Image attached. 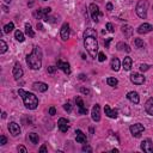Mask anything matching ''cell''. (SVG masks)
Returning <instances> with one entry per match:
<instances>
[{"mask_svg": "<svg viewBox=\"0 0 153 153\" xmlns=\"http://www.w3.org/2000/svg\"><path fill=\"white\" fill-rule=\"evenodd\" d=\"M105 28H106V30H108L109 32H114V31H115V29H114V25H113L111 23H106Z\"/></svg>", "mask_w": 153, "mask_h": 153, "instance_id": "38", "label": "cell"}, {"mask_svg": "<svg viewBox=\"0 0 153 153\" xmlns=\"http://www.w3.org/2000/svg\"><path fill=\"white\" fill-rule=\"evenodd\" d=\"M89 10H90V15H91V18H92V20L93 22H97L99 20V17H101V10H99V7H98V5H96L95 3H92L90 6H89Z\"/></svg>", "mask_w": 153, "mask_h": 153, "instance_id": "6", "label": "cell"}, {"mask_svg": "<svg viewBox=\"0 0 153 153\" xmlns=\"http://www.w3.org/2000/svg\"><path fill=\"white\" fill-rule=\"evenodd\" d=\"M113 152H114V153H117V152H118V150H116V148H114V150H113Z\"/></svg>", "mask_w": 153, "mask_h": 153, "instance_id": "53", "label": "cell"}, {"mask_svg": "<svg viewBox=\"0 0 153 153\" xmlns=\"http://www.w3.org/2000/svg\"><path fill=\"white\" fill-rule=\"evenodd\" d=\"M43 1H47V0H43Z\"/></svg>", "mask_w": 153, "mask_h": 153, "instance_id": "54", "label": "cell"}, {"mask_svg": "<svg viewBox=\"0 0 153 153\" xmlns=\"http://www.w3.org/2000/svg\"><path fill=\"white\" fill-rule=\"evenodd\" d=\"M58 127L60 129V132L61 133H66L67 130H68V121L66 118H59V121H58Z\"/></svg>", "mask_w": 153, "mask_h": 153, "instance_id": "16", "label": "cell"}, {"mask_svg": "<svg viewBox=\"0 0 153 153\" xmlns=\"http://www.w3.org/2000/svg\"><path fill=\"white\" fill-rule=\"evenodd\" d=\"M63 109H65V110H66L67 113H71V111H72V105H71L70 103H65V104H63Z\"/></svg>", "mask_w": 153, "mask_h": 153, "instance_id": "37", "label": "cell"}, {"mask_svg": "<svg viewBox=\"0 0 153 153\" xmlns=\"http://www.w3.org/2000/svg\"><path fill=\"white\" fill-rule=\"evenodd\" d=\"M134 45L136 48H144L145 47V43L141 38H134Z\"/></svg>", "mask_w": 153, "mask_h": 153, "instance_id": "34", "label": "cell"}, {"mask_svg": "<svg viewBox=\"0 0 153 153\" xmlns=\"http://www.w3.org/2000/svg\"><path fill=\"white\" fill-rule=\"evenodd\" d=\"M17 150H18V152H23V153H26V152H28V151H26V148H25L24 146H18V148H17Z\"/></svg>", "mask_w": 153, "mask_h": 153, "instance_id": "44", "label": "cell"}, {"mask_svg": "<svg viewBox=\"0 0 153 153\" xmlns=\"http://www.w3.org/2000/svg\"><path fill=\"white\" fill-rule=\"evenodd\" d=\"M130 133H132V135L134 138H140L141 134H143L145 132V127L141 124V123H135V124H132L129 128Z\"/></svg>", "mask_w": 153, "mask_h": 153, "instance_id": "5", "label": "cell"}, {"mask_svg": "<svg viewBox=\"0 0 153 153\" xmlns=\"http://www.w3.org/2000/svg\"><path fill=\"white\" fill-rule=\"evenodd\" d=\"M18 95L22 97V99L24 102V105L30 109V110H35L38 105V98L31 92H26L23 89H19L18 90Z\"/></svg>", "mask_w": 153, "mask_h": 153, "instance_id": "2", "label": "cell"}, {"mask_svg": "<svg viewBox=\"0 0 153 153\" xmlns=\"http://www.w3.org/2000/svg\"><path fill=\"white\" fill-rule=\"evenodd\" d=\"M122 32L124 34L126 37H130L132 34H133V28L130 25H123L122 26Z\"/></svg>", "mask_w": 153, "mask_h": 153, "instance_id": "26", "label": "cell"}, {"mask_svg": "<svg viewBox=\"0 0 153 153\" xmlns=\"http://www.w3.org/2000/svg\"><path fill=\"white\" fill-rule=\"evenodd\" d=\"M15 38L18 41V42H24V34L22 31H19V30H16L15 31Z\"/></svg>", "mask_w": 153, "mask_h": 153, "instance_id": "30", "label": "cell"}, {"mask_svg": "<svg viewBox=\"0 0 153 153\" xmlns=\"http://www.w3.org/2000/svg\"><path fill=\"white\" fill-rule=\"evenodd\" d=\"M83 36H84V37H96V38H97V32H96L95 29L89 28V29H86V30L84 31V35H83Z\"/></svg>", "mask_w": 153, "mask_h": 153, "instance_id": "25", "label": "cell"}, {"mask_svg": "<svg viewBox=\"0 0 153 153\" xmlns=\"http://www.w3.org/2000/svg\"><path fill=\"white\" fill-rule=\"evenodd\" d=\"M37 29H38V30H43V25H42L41 23H37Z\"/></svg>", "mask_w": 153, "mask_h": 153, "instance_id": "49", "label": "cell"}, {"mask_svg": "<svg viewBox=\"0 0 153 153\" xmlns=\"http://www.w3.org/2000/svg\"><path fill=\"white\" fill-rule=\"evenodd\" d=\"M56 114V109L54 108V106H51V108H49V115H51V116H54Z\"/></svg>", "mask_w": 153, "mask_h": 153, "instance_id": "43", "label": "cell"}, {"mask_svg": "<svg viewBox=\"0 0 153 153\" xmlns=\"http://www.w3.org/2000/svg\"><path fill=\"white\" fill-rule=\"evenodd\" d=\"M130 81L135 85H143L145 83V76L140 73H133L130 75Z\"/></svg>", "mask_w": 153, "mask_h": 153, "instance_id": "12", "label": "cell"}, {"mask_svg": "<svg viewBox=\"0 0 153 153\" xmlns=\"http://www.w3.org/2000/svg\"><path fill=\"white\" fill-rule=\"evenodd\" d=\"M116 48H117V50H126L127 53H129L130 50H132L129 48V46L127 45V43H124V42H118L116 45Z\"/></svg>", "mask_w": 153, "mask_h": 153, "instance_id": "27", "label": "cell"}, {"mask_svg": "<svg viewBox=\"0 0 153 153\" xmlns=\"http://www.w3.org/2000/svg\"><path fill=\"white\" fill-rule=\"evenodd\" d=\"M145 110H146V113L148 115L153 116V97L148 98V99L146 101V103H145Z\"/></svg>", "mask_w": 153, "mask_h": 153, "instance_id": "22", "label": "cell"}, {"mask_svg": "<svg viewBox=\"0 0 153 153\" xmlns=\"http://www.w3.org/2000/svg\"><path fill=\"white\" fill-rule=\"evenodd\" d=\"M140 148L145 153H153V143L151 141V139H145L143 143H141Z\"/></svg>", "mask_w": 153, "mask_h": 153, "instance_id": "7", "label": "cell"}, {"mask_svg": "<svg viewBox=\"0 0 153 153\" xmlns=\"http://www.w3.org/2000/svg\"><path fill=\"white\" fill-rule=\"evenodd\" d=\"M75 103H76V105H78V109H79V114H81V115H85V114H87V108H85V105H84V102H83V99L80 97H76L75 98Z\"/></svg>", "mask_w": 153, "mask_h": 153, "instance_id": "21", "label": "cell"}, {"mask_svg": "<svg viewBox=\"0 0 153 153\" xmlns=\"http://www.w3.org/2000/svg\"><path fill=\"white\" fill-rule=\"evenodd\" d=\"M106 84L109 85V86H111V87H116L117 86V84H118V80L116 79V78H108L106 79Z\"/></svg>", "mask_w": 153, "mask_h": 153, "instance_id": "32", "label": "cell"}, {"mask_svg": "<svg viewBox=\"0 0 153 153\" xmlns=\"http://www.w3.org/2000/svg\"><path fill=\"white\" fill-rule=\"evenodd\" d=\"M50 11H51V8L50 7H46V8H40V10H37L36 12H35V16L38 18V19H43L45 20V18L50 13Z\"/></svg>", "mask_w": 153, "mask_h": 153, "instance_id": "13", "label": "cell"}, {"mask_svg": "<svg viewBox=\"0 0 153 153\" xmlns=\"http://www.w3.org/2000/svg\"><path fill=\"white\" fill-rule=\"evenodd\" d=\"M127 99L130 101L132 103H134V104H138V103L140 102L139 93L135 92V91H130V92H128V93H127Z\"/></svg>", "mask_w": 153, "mask_h": 153, "instance_id": "18", "label": "cell"}, {"mask_svg": "<svg viewBox=\"0 0 153 153\" xmlns=\"http://www.w3.org/2000/svg\"><path fill=\"white\" fill-rule=\"evenodd\" d=\"M153 30V26L148 23H144V24H141L139 28H138V32L139 34H148V32H151Z\"/></svg>", "mask_w": 153, "mask_h": 153, "instance_id": "19", "label": "cell"}, {"mask_svg": "<svg viewBox=\"0 0 153 153\" xmlns=\"http://www.w3.org/2000/svg\"><path fill=\"white\" fill-rule=\"evenodd\" d=\"M8 130H10V133L12 134L13 136H17V135L20 134V127H19V124L16 123V122H11V123L8 124Z\"/></svg>", "mask_w": 153, "mask_h": 153, "instance_id": "14", "label": "cell"}, {"mask_svg": "<svg viewBox=\"0 0 153 153\" xmlns=\"http://www.w3.org/2000/svg\"><path fill=\"white\" fill-rule=\"evenodd\" d=\"M132 65H133V60L130 56H126L123 62H122V66L124 68V71H130V68H132Z\"/></svg>", "mask_w": 153, "mask_h": 153, "instance_id": "23", "label": "cell"}, {"mask_svg": "<svg viewBox=\"0 0 153 153\" xmlns=\"http://www.w3.org/2000/svg\"><path fill=\"white\" fill-rule=\"evenodd\" d=\"M25 34H26L29 37H31V38L35 37V32H34V30H32L30 23H26V24H25Z\"/></svg>", "mask_w": 153, "mask_h": 153, "instance_id": "28", "label": "cell"}, {"mask_svg": "<svg viewBox=\"0 0 153 153\" xmlns=\"http://www.w3.org/2000/svg\"><path fill=\"white\" fill-rule=\"evenodd\" d=\"M23 68H22L20 66V63L19 62H16L15 63V66H13V70H12V74H13V78L16 80H19L22 76H23Z\"/></svg>", "mask_w": 153, "mask_h": 153, "instance_id": "9", "label": "cell"}, {"mask_svg": "<svg viewBox=\"0 0 153 153\" xmlns=\"http://www.w3.org/2000/svg\"><path fill=\"white\" fill-rule=\"evenodd\" d=\"M80 92L84 95H90V90L89 89H85V87H80Z\"/></svg>", "mask_w": 153, "mask_h": 153, "instance_id": "42", "label": "cell"}, {"mask_svg": "<svg viewBox=\"0 0 153 153\" xmlns=\"http://www.w3.org/2000/svg\"><path fill=\"white\" fill-rule=\"evenodd\" d=\"M11 1H12V0H4V3H6V4H10Z\"/></svg>", "mask_w": 153, "mask_h": 153, "instance_id": "51", "label": "cell"}, {"mask_svg": "<svg viewBox=\"0 0 153 153\" xmlns=\"http://www.w3.org/2000/svg\"><path fill=\"white\" fill-rule=\"evenodd\" d=\"M32 89L38 91V92H46L48 90V85L46 83H41V81H36L32 84Z\"/></svg>", "mask_w": 153, "mask_h": 153, "instance_id": "15", "label": "cell"}, {"mask_svg": "<svg viewBox=\"0 0 153 153\" xmlns=\"http://www.w3.org/2000/svg\"><path fill=\"white\" fill-rule=\"evenodd\" d=\"M104 113L108 117H110V118H117V116H118V113H117L116 109H111L109 105L104 106Z\"/></svg>", "mask_w": 153, "mask_h": 153, "instance_id": "17", "label": "cell"}, {"mask_svg": "<svg viewBox=\"0 0 153 153\" xmlns=\"http://www.w3.org/2000/svg\"><path fill=\"white\" fill-rule=\"evenodd\" d=\"M56 67L59 70H61L65 74H67V75L71 74V66H70L68 62H63L62 60H58L56 61Z\"/></svg>", "mask_w": 153, "mask_h": 153, "instance_id": "8", "label": "cell"}, {"mask_svg": "<svg viewBox=\"0 0 153 153\" xmlns=\"http://www.w3.org/2000/svg\"><path fill=\"white\" fill-rule=\"evenodd\" d=\"M6 144H7V139H6V136H5V135H1V136H0V145L4 146V145H6Z\"/></svg>", "mask_w": 153, "mask_h": 153, "instance_id": "39", "label": "cell"}, {"mask_svg": "<svg viewBox=\"0 0 153 153\" xmlns=\"http://www.w3.org/2000/svg\"><path fill=\"white\" fill-rule=\"evenodd\" d=\"M150 65H146V63H143V65H140V71L141 72H146V71H148L150 70Z\"/></svg>", "mask_w": 153, "mask_h": 153, "instance_id": "36", "label": "cell"}, {"mask_svg": "<svg viewBox=\"0 0 153 153\" xmlns=\"http://www.w3.org/2000/svg\"><path fill=\"white\" fill-rule=\"evenodd\" d=\"M84 47L91 58L96 59L98 56V42L96 37H84Z\"/></svg>", "mask_w": 153, "mask_h": 153, "instance_id": "3", "label": "cell"}, {"mask_svg": "<svg viewBox=\"0 0 153 153\" xmlns=\"http://www.w3.org/2000/svg\"><path fill=\"white\" fill-rule=\"evenodd\" d=\"M113 8H114V6H113L111 3H108V4H106V10H108V11H113Z\"/></svg>", "mask_w": 153, "mask_h": 153, "instance_id": "46", "label": "cell"}, {"mask_svg": "<svg viewBox=\"0 0 153 153\" xmlns=\"http://www.w3.org/2000/svg\"><path fill=\"white\" fill-rule=\"evenodd\" d=\"M147 11H148V1H147V0H139V3L136 4V7H135L136 15H138L140 18L146 19V17H147Z\"/></svg>", "mask_w": 153, "mask_h": 153, "instance_id": "4", "label": "cell"}, {"mask_svg": "<svg viewBox=\"0 0 153 153\" xmlns=\"http://www.w3.org/2000/svg\"><path fill=\"white\" fill-rule=\"evenodd\" d=\"M29 140L31 141V144L37 145V144H38V140H40L38 134H36V133H30V134H29Z\"/></svg>", "mask_w": 153, "mask_h": 153, "instance_id": "29", "label": "cell"}, {"mask_svg": "<svg viewBox=\"0 0 153 153\" xmlns=\"http://www.w3.org/2000/svg\"><path fill=\"white\" fill-rule=\"evenodd\" d=\"M13 29H15V24L12 23V22H10V23H7L4 26V34H10V32L12 31Z\"/></svg>", "mask_w": 153, "mask_h": 153, "instance_id": "31", "label": "cell"}, {"mask_svg": "<svg viewBox=\"0 0 153 153\" xmlns=\"http://www.w3.org/2000/svg\"><path fill=\"white\" fill-rule=\"evenodd\" d=\"M56 68H58V67H54V66H49V67L47 68V72H48V73H50V74H53V73H55Z\"/></svg>", "mask_w": 153, "mask_h": 153, "instance_id": "40", "label": "cell"}, {"mask_svg": "<svg viewBox=\"0 0 153 153\" xmlns=\"http://www.w3.org/2000/svg\"><path fill=\"white\" fill-rule=\"evenodd\" d=\"M91 117L95 122H99L101 121V106L99 104L93 105L92 110H91Z\"/></svg>", "mask_w": 153, "mask_h": 153, "instance_id": "10", "label": "cell"}, {"mask_svg": "<svg viewBox=\"0 0 153 153\" xmlns=\"http://www.w3.org/2000/svg\"><path fill=\"white\" fill-rule=\"evenodd\" d=\"M3 118H6V113H5V111L3 113Z\"/></svg>", "mask_w": 153, "mask_h": 153, "instance_id": "52", "label": "cell"}, {"mask_svg": "<svg viewBox=\"0 0 153 153\" xmlns=\"http://www.w3.org/2000/svg\"><path fill=\"white\" fill-rule=\"evenodd\" d=\"M83 151H84V152H92V148H91L89 145H84V146H83Z\"/></svg>", "mask_w": 153, "mask_h": 153, "instance_id": "41", "label": "cell"}, {"mask_svg": "<svg viewBox=\"0 0 153 153\" xmlns=\"http://www.w3.org/2000/svg\"><path fill=\"white\" fill-rule=\"evenodd\" d=\"M26 65L29 66V68L37 71L41 68L42 66V49L38 46H35L32 49L31 54L26 55Z\"/></svg>", "mask_w": 153, "mask_h": 153, "instance_id": "1", "label": "cell"}, {"mask_svg": "<svg viewBox=\"0 0 153 153\" xmlns=\"http://www.w3.org/2000/svg\"><path fill=\"white\" fill-rule=\"evenodd\" d=\"M7 45L4 40H0V54H5L7 51Z\"/></svg>", "mask_w": 153, "mask_h": 153, "instance_id": "33", "label": "cell"}, {"mask_svg": "<svg viewBox=\"0 0 153 153\" xmlns=\"http://www.w3.org/2000/svg\"><path fill=\"white\" fill-rule=\"evenodd\" d=\"M3 10H4V12H8V10H7V7H6V6H4V5H3Z\"/></svg>", "mask_w": 153, "mask_h": 153, "instance_id": "50", "label": "cell"}, {"mask_svg": "<svg viewBox=\"0 0 153 153\" xmlns=\"http://www.w3.org/2000/svg\"><path fill=\"white\" fill-rule=\"evenodd\" d=\"M38 152H41V153H43V152H47V146L46 145H43L40 150H38Z\"/></svg>", "mask_w": 153, "mask_h": 153, "instance_id": "47", "label": "cell"}, {"mask_svg": "<svg viewBox=\"0 0 153 153\" xmlns=\"http://www.w3.org/2000/svg\"><path fill=\"white\" fill-rule=\"evenodd\" d=\"M98 60H99L101 62H103V61H105V59H106V56L104 55V53L103 51H98Z\"/></svg>", "mask_w": 153, "mask_h": 153, "instance_id": "35", "label": "cell"}, {"mask_svg": "<svg viewBox=\"0 0 153 153\" xmlns=\"http://www.w3.org/2000/svg\"><path fill=\"white\" fill-rule=\"evenodd\" d=\"M79 79H80V80H86L87 78H86V75H85V74L81 73V74H79Z\"/></svg>", "mask_w": 153, "mask_h": 153, "instance_id": "48", "label": "cell"}, {"mask_svg": "<svg viewBox=\"0 0 153 153\" xmlns=\"http://www.w3.org/2000/svg\"><path fill=\"white\" fill-rule=\"evenodd\" d=\"M110 66H111V70H113V71L117 72V71H120V67H121V62H120V60H118L117 58H113Z\"/></svg>", "mask_w": 153, "mask_h": 153, "instance_id": "24", "label": "cell"}, {"mask_svg": "<svg viewBox=\"0 0 153 153\" xmlns=\"http://www.w3.org/2000/svg\"><path fill=\"white\" fill-rule=\"evenodd\" d=\"M75 141L78 144H86V141H87V139H86V135L81 132L80 129H76V132H75Z\"/></svg>", "mask_w": 153, "mask_h": 153, "instance_id": "20", "label": "cell"}, {"mask_svg": "<svg viewBox=\"0 0 153 153\" xmlns=\"http://www.w3.org/2000/svg\"><path fill=\"white\" fill-rule=\"evenodd\" d=\"M111 41H113V38H108V40L104 42V47H105V48H109V45H110Z\"/></svg>", "mask_w": 153, "mask_h": 153, "instance_id": "45", "label": "cell"}, {"mask_svg": "<svg viewBox=\"0 0 153 153\" xmlns=\"http://www.w3.org/2000/svg\"><path fill=\"white\" fill-rule=\"evenodd\" d=\"M60 36L62 41H67L70 38V24L68 23H63L61 29H60Z\"/></svg>", "mask_w": 153, "mask_h": 153, "instance_id": "11", "label": "cell"}]
</instances>
